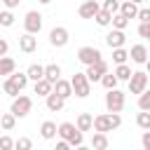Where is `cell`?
I'll list each match as a JSON object with an SVG mask.
<instances>
[{"label": "cell", "mask_w": 150, "mask_h": 150, "mask_svg": "<svg viewBox=\"0 0 150 150\" xmlns=\"http://www.w3.org/2000/svg\"><path fill=\"white\" fill-rule=\"evenodd\" d=\"M131 68L127 66V63H117V68H115V75H117V80H122V82H127L129 77H131Z\"/></svg>", "instance_id": "26"}, {"label": "cell", "mask_w": 150, "mask_h": 150, "mask_svg": "<svg viewBox=\"0 0 150 150\" xmlns=\"http://www.w3.org/2000/svg\"><path fill=\"white\" fill-rule=\"evenodd\" d=\"M12 23H14V14H12V9H5V12H0V26L9 28Z\"/></svg>", "instance_id": "35"}, {"label": "cell", "mask_w": 150, "mask_h": 150, "mask_svg": "<svg viewBox=\"0 0 150 150\" xmlns=\"http://www.w3.org/2000/svg\"><path fill=\"white\" fill-rule=\"evenodd\" d=\"M68 40H70L68 28L56 26V28H52V30H49V45H52V47H66V45H68Z\"/></svg>", "instance_id": "8"}, {"label": "cell", "mask_w": 150, "mask_h": 150, "mask_svg": "<svg viewBox=\"0 0 150 150\" xmlns=\"http://www.w3.org/2000/svg\"><path fill=\"white\" fill-rule=\"evenodd\" d=\"M138 108H141V110H150V89H148V87L138 94Z\"/></svg>", "instance_id": "33"}, {"label": "cell", "mask_w": 150, "mask_h": 150, "mask_svg": "<svg viewBox=\"0 0 150 150\" xmlns=\"http://www.w3.org/2000/svg\"><path fill=\"white\" fill-rule=\"evenodd\" d=\"M9 148H14V141L9 136H0V150H9Z\"/></svg>", "instance_id": "39"}, {"label": "cell", "mask_w": 150, "mask_h": 150, "mask_svg": "<svg viewBox=\"0 0 150 150\" xmlns=\"http://www.w3.org/2000/svg\"><path fill=\"white\" fill-rule=\"evenodd\" d=\"M127 82H129V94H141V91L148 87V73H143V70H134L131 77H129Z\"/></svg>", "instance_id": "7"}, {"label": "cell", "mask_w": 150, "mask_h": 150, "mask_svg": "<svg viewBox=\"0 0 150 150\" xmlns=\"http://www.w3.org/2000/svg\"><path fill=\"white\" fill-rule=\"evenodd\" d=\"M136 124H138L141 129H150V110H141V112L136 115Z\"/></svg>", "instance_id": "32"}, {"label": "cell", "mask_w": 150, "mask_h": 150, "mask_svg": "<svg viewBox=\"0 0 150 150\" xmlns=\"http://www.w3.org/2000/svg\"><path fill=\"white\" fill-rule=\"evenodd\" d=\"M16 70V61L14 59H9V56H0V75H12Z\"/></svg>", "instance_id": "20"}, {"label": "cell", "mask_w": 150, "mask_h": 150, "mask_svg": "<svg viewBox=\"0 0 150 150\" xmlns=\"http://www.w3.org/2000/svg\"><path fill=\"white\" fill-rule=\"evenodd\" d=\"M94 19H96V23H98V26H110L112 14H110V12H105V9H98V12L94 14Z\"/></svg>", "instance_id": "30"}, {"label": "cell", "mask_w": 150, "mask_h": 150, "mask_svg": "<svg viewBox=\"0 0 150 150\" xmlns=\"http://www.w3.org/2000/svg\"><path fill=\"white\" fill-rule=\"evenodd\" d=\"M38 2H40V5H49L52 0H38Z\"/></svg>", "instance_id": "46"}, {"label": "cell", "mask_w": 150, "mask_h": 150, "mask_svg": "<svg viewBox=\"0 0 150 150\" xmlns=\"http://www.w3.org/2000/svg\"><path fill=\"white\" fill-rule=\"evenodd\" d=\"M52 91H56L61 98H70V96H73V84H70L68 80H61V77H59V80L54 82V89H52Z\"/></svg>", "instance_id": "15"}, {"label": "cell", "mask_w": 150, "mask_h": 150, "mask_svg": "<svg viewBox=\"0 0 150 150\" xmlns=\"http://www.w3.org/2000/svg\"><path fill=\"white\" fill-rule=\"evenodd\" d=\"M7 77H9V80L21 89V91H23V89H26V84H28V75H26V73H12V75H7Z\"/></svg>", "instance_id": "27"}, {"label": "cell", "mask_w": 150, "mask_h": 150, "mask_svg": "<svg viewBox=\"0 0 150 150\" xmlns=\"http://www.w3.org/2000/svg\"><path fill=\"white\" fill-rule=\"evenodd\" d=\"M75 127H77L80 131H91V127H94V117H91L89 112H80V115H77Z\"/></svg>", "instance_id": "19"}, {"label": "cell", "mask_w": 150, "mask_h": 150, "mask_svg": "<svg viewBox=\"0 0 150 150\" xmlns=\"http://www.w3.org/2000/svg\"><path fill=\"white\" fill-rule=\"evenodd\" d=\"M19 49H21L23 54H33V52L38 49V38H35L33 33H23V35L19 38Z\"/></svg>", "instance_id": "12"}, {"label": "cell", "mask_w": 150, "mask_h": 150, "mask_svg": "<svg viewBox=\"0 0 150 150\" xmlns=\"http://www.w3.org/2000/svg\"><path fill=\"white\" fill-rule=\"evenodd\" d=\"M148 56H150V47H148Z\"/></svg>", "instance_id": "48"}, {"label": "cell", "mask_w": 150, "mask_h": 150, "mask_svg": "<svg viewBox=\"0 0 150 150\" xmlns=\"http://www.w3.org/2000/svg\"><path fill=\"white\" fill-rule=\"evenodd\" d=\"M23 28H26V33H40V28H42V14L38 12V9H30V12H26V16H23Z\"/></svg>", "instance_id": "6"}, {"label": "cell", "mask_w": 150, "mask_h": 150, "mask_svg": "<svg viewBox=\"0 0 150 150\" xmlns=\"http://www.w3.org/2000/svg\"><path fill=\"white\" fill-rule=\"evenodd\" d=\"M141 143L145 150H150V129H143V136H141Z\"/></svg>", "instance_id": "41"}, {"label": "cell", "mask_w": 150, "mask_h": 150, "mask_svg": "<svg viewBox=\"0 0 150 150\" xmlns=\"http://www.w3.org/2000/svg\"><path fill=\"white\" fill-rule=\"evenodd\" d=\"M68 148H70V143H68L66 138H61V141L56 143V150H68Z\"/></svg>", "instance_id": "44"}, {"label": "cell", "mask_w": 150, "mask_h": 150, "mask_svg": "<svg viewBox=\"0 0 150 150\" xmlns=\"http://www.w3.org/2000/svg\"><path fill=\"white\" fill-rule=\"evenodd\" d=\"M145 73H148V75H150V59H148V61H145Z\"/></svg>", "instance_id": "45"}, {"label": "cell", "mask_w": 150, "mask_h": 150, "mask_svg": "<svg viewBox=\"0 0 150 150\" xmlns=\"http://www.w3.org/2000/svg\"><path fill=\"white\" fill-rule=\"evenodd\" d=\"M26 75H28V80L38 82V80H42V77H45V66H40V63H30V66H28V70H26Z\"/></svg>", "instance_id": "21"}, {"label": "cell", "mask_w": 150, "mask_h": 150, "mask_svg": "<svg viewBox=\"0 0 150 150\" xmlns=\"http://www.w3.org/2000/svg\"><path fill=\"white\" fill-rule=\"evenodd\" d=\"M110 23H112V28H120V30H124V28L129 26V19H127L122 12H115V14H112V19H110Z\"/></svg>", "instance_id": "25"}, {"label": "cell", "mask_w": 150, "mask_h": 150, "mask_svg": "<svg viewBox=\"0 0 150 150\" xmlns=\"http://www.w3.org/2000/svg\"><path fill=\"white\" fill-rule=\"evenodd\" d=\"M56 136L66 138V141L70 143V148H82V143H84L82 131H80L73 122H61V124H59V129H56Z\"/></svg>", "instance_id": "1"}, {"label": "cell", "mask_w": 150, "mask_h": 150, "mask_svg": "<svg viewBox=\"0 0 150 150\" xmlns=\"http://www.w3.org/2000/svg\"><path fill=\"white\" fill-rule=\"evenodd\" d=\"M103 73H108V63H105L103 59H98L96 63L87 66V70H84V75H87L89 82H98V80L103 77Z\"/></svg>", "instance_id": "9"}, {"label": "cell", "mask_w": 150, "mask_h": 150, "mask_svg": "<svg viewBox=\"0 0 150 150\" xmlns=\"http://www.w3.org/2000/svg\"><path fill=\"white\" fill-rule=\"evenodd\" d=\"M124 42H127V35H124V30H120V28H112V30L105 35V45H108L110 49L124 47Z\"/></svg>", "instance_id": "11"}, {"label": "cell", "mask_w": 150, "mask_h": 150, "mask_svg": "<svg viewBox=\"0 0 150 150\" xmlns=\"http://www.w3.org/2000/svg\"><path fill=\"white\" fill-rule=\"evenodd\" d=\"M122 124V117H120V112H105V115H96L94 117V131H103V134H108V131H112V129H117Z\"/></svg>", "instance_id": "2"}, {"label": "cell", "mask_w": 150, "mask_h": 150, "mask_svg": "<svg viewBox=\"0 0 150 150\" xmlns=\"http://www.w3.org/2000/svg\"><path fill=\"white\" fill-rule=\"evenodd\" d=\"M7 49H9V42L0 38V56H5V54H7Z\"/></svg>", "instance_id": "42"}, {"label": "cell", "mask_w": 150, "mask_h": 150, "mask_svg": "<svg viewBox=\"0 0 150 150\" xmlns=\"http://www.w3.org/2000/svg\"><path fill=\"white\" fill-rule=\"evenodd\" d=\"M30 108H33V98H30V96H23V94H19V96H14L9 112H12L14 117H26V115L30 112Z\"/></svg>", "instance_id": "4"}, {"label": "cell", "mask_w": 150, "mask_h": 150, "mask_svg": "<svg viewBox=\"0 0 150 150\" xmlns=\"http://www.w3.org/2000/svg\"><path fill=\"white\" fill-rule=\"evenodd\" d=\"M70 84H73V96H77V98H87L91 94V82L87 80L84 73H75L70 77Z\"/></svg>", "instance_id": "3"}, {"label": "cell", "mask_w": 150, "mask_h": 150, "mask_svg": "<svg viewBox=\"0 0 150 150\" xmlns=\"http://www.w3.org/2000/svg\"><path fill=\"white\" fill-rule=\"evenodd\" d=\"M120 12H122L127 19H136V14H138V5L131 2V0H122V2H120Z\"/></svg>", "instance_id": "18"}, {"label": "cell", "mask_w": 150, "mask_h": 150, "mask_svg": "<svg viewBox=\"0 0 150 150\" xmlns=\"http://www.w3.org/2000/svg\"><path fill=\"white\" fill-rule=\"evenodd\" d=\"M56 122H52V120H45L42 122V127H40V136L45 138V141H52V138H56Z\"/></svg>", "instance_id": "17"}, {"label": "cell", "mask_w": 150, "mask_h": 150, "mask_svg": "<svg viewBox=\"0 0 150 150\" xmlns=\"http://www.w3.org/2000/svg\"><path fill=\"white\" fill-rule=\"evenodd\" d=\"M2 89H5V94H7V96H12V98H14V96H19V91H21V89H19V87L9 80V77L2 82Z\"/></svg>", "instance_id": "34"}, {"label": "cell", "mask_w": 150, "mask_h": 150, "mask_svg": "<svg viewBox=\"0 0 150 150\" xmlns=\"http://www.w3.org/2000/svg\"><path fill=\"white\" fill-rule=\"evenodd\" d=\"M98 59H101V52H98L96 47H80V49H77V61L84 63V66H91V63H96Z\"/></svg>", "instance_id": "10"}, {"label": "cell", "mask_w": 150, "mask_h": 150, "mask_svg": "<svg viewBox=\"0 0 150 150\" xmlns=\"http://www.w3.org/2000/svg\"><path fill=\"white\" fill-rule=\"evenodd\" d=\"M136 19L138 21H150V7H141L138 14H136Z\"/></svg>", "instance_id": "40"}, {"label": "cell", "mask_w": 150, "mask_h": 150, "mask_svg": "<svg viewBox=\"0 0 150 150\" xmlns=\"http://www.w3.org/2000/svg\"><path fill=\"white\" fill-rule=\"evenodd\" d=\"M19 2H21V0H2V5H5L7 9H14V7H19Z\"/></svg>", "instance_id": "43"}, {"label": "cell", "mask_w": 150, "mask_h": 150, "mask_svg": "<svg viewBox=\"0 0 150 150\" xmlns=\"http://www.w3.org/2000/svg\"><path fill=\"white\" fill-rule=\"evenodd\" d=\"M98 82H101V84H103L105 89H115L120 80H117V75H115V73H103V77H101Z\"/></svg>", "instance_id": "28"}, {"label": "cell", "mask_w": 150, "mask_h": 150, "mask_svg": "<svg viewBox=\"0 0 150 150\" xmlns=\"http://www.w3.org/2000/svg\"><path fill=\"white\" fill-rule=\"evenodd\" d=\"M127 59H129V52L124 47H115L112 49V61L115 63H127Z\"/></svg>", "instance_id": "31"}, {"label": "cell", "mask_w": 150, "mask_h": 150, "mask_svg": "<svg viewBox=\"0 0 150 150\" xmlns=\"http://www.w3.org/2000/svg\"><path fill=\"white\" fill-rule=\"evenodd\" d=\"M105 108H108V112H122V108H124V91H120L117 87L108 89V94H105Z\"/></svg>", "instance_id": "5"}, {"label": "cell", "mask_w": 150, "mask_h": 150, "mask_svg": "<svg viewBox=\"0 0 150 150\" xmlns=\"http://www.w3.org/2000/svg\"><path fill=\"white\" fill-rule=\"evenodd\" d=\"M52 89H54V84H52V82H49L47 77L38 80V82H35V87H33V91H35L38 96H47V94H49Z\"/></svg>", "instance_id": "22"}, {"label": "cell", "mask_w": 150, "mask_h": 150, "mask_svg": "<svg viewBox=\"0 0 150 150\" xmlns=\"http://www.w3.org/2000/svg\"><path fill=\"white\" fill-rule=\"evenodd\" d=\"M14 148H16V150H30L33 143H30V138H23V136H21V138L14 141Z\"/></svg>", "instance_id": "37"}, {"label": "cell", "mask_w": 150, "mask_h": 150, "mask_svg": "<svg viewBox=\"0 0 150 150\" xmlns=\"http://www.w3.org/2000/svg\"><path fill=\"white\" fill-rule=\"evenodd\" d=\"M120 2H122V0H103L101 9H105V12L115 14V12H120Z\"/></svg>", "instance_id": "36"}, {"label": "cell", "mask_w": 150, "mask_h": 150, "mask_svg": "<svg viewBox=\"0 0 150 150\" xmlns=\"http://www.w3.org/2000/svg\"><path fill=\"white\" fill-rule=\"evenodd\" d=\"M101 9V5L96 2V0H84L80 7H77V14L82 16V19H94V14Z\"/></svg>", "instance_id": "13"}, {"label": "cell", "mask_w": 150, "mask_h": 150, "mask_svg": "<svg viewBox=\"0 0 150 150\" xmlns=\"http://www.w3.org/2000/svg\"><path fill=\"white\" fill-rule=\"evenodd\" d=\"M14 124H16V117H14L12 112H5V115L0 117V127H2L5 131H12V129H14Z\"/></svg>", "instance_id": "29"}, {"label": "cell", "mask_w": 150, "mask_h": 150, "mask_svg": "<svg viewBox=\"0 0 150 150\" xmlns=\"http://www.w3.org/2000/svg\"><path fill=\"white\" fill-rule=\"evenodd\" d=\"M138 35L145 38V40H150V21H141L138 23Z\"/></svg>", "instance_id": "38"}, {"label": "cell", "mask_w": 150, "mask_h": 150, "mask_svg": "<svg viewBox=\"0 0 150 150\" xmlns=\"http://www.w3.org/2000/svg\"><path fill=\"white\" fill-rule=\"evenodd\" d=\"M131 2H136V5H141V2H143V0H131Z\"/></svg>", "instance_id": "47"}, {"label": "cell", "mask_w": 150, "mask_h": 150, "mask_svg": "<svg viewBox=\"0 0 150 150\" xmlns=\"http://www.w3.org/2000/svg\"><path fill=\"white\" fill-rule=\"evenodd\" d=\"M45 77L54 84L59 77H61V66H56V63H49V66H45Z\"/></svg>", "instance_id": "24"}, {"label": "cell", "mask_w": 150, "mask_h": 150, "mask_svg": "<svg viewBox=\"0 0 150 150\" xmlns=\"http://www.w3.org/2000/svg\"><path fill=\"white\" fill-rule=\"evenodd\" d=\"M45 98H47V108H49L52 112H59V110H63V105H66V98H61L56 91H49Z\"/></svg>", "instance_id": "16"}, {"label": "cell", "mask_w": 150, "mask_h": 150, "mask_svg": "<svg viewBox=\"0 0 150 150\" xmlns=\"http://www.w3.org/2000/svg\"><path fill=\"white\" fill-rule=\"evenodd\" d=\"M129 56H131L134 63H145L148 61V47L145 45H134L129 49Z\"/></svg>", "instance_id": "14"}, {"label": "cell", "mask_w": 150, "mask_h": 150, "mask_svg": "<svg viewBox=\"0 0 150 150\" xmlns=\"http://www.w3.org/2000/svg\"><path fill=\"white\" fill-rule=\"evenodd\" d=\"M91 148H94V150H105V148H108V136H105L103 131H94V136H91Z\"/></svg>", "instance_id": "23"}]
</instances>
